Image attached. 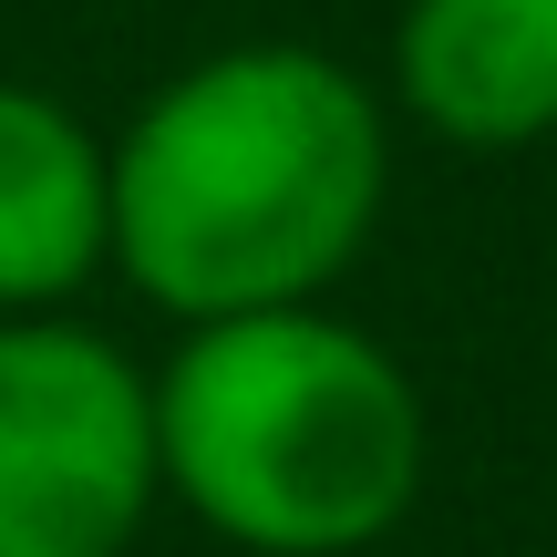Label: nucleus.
<instances>
[{
    "instance_id": "nucleus-1",
    "label": "nucleus",
    "mask_w": 557,
    "mask_h": 557,
    "mask_svg": "<svg viewBox=\"0 0 557 557\" xmlns=\"http://www.w3.org/2000/svg\"><path fill=\"white\" fill-rule=\"evenodd\" d=\"M382 218V114L361 73L299 41L197 62L114 156V259L176 320L289 310L361 259Z\"/></svg>"
},
{
    "instance_id": "nucleus-2",
    "label": "nucleus",
    "mask_w": 557,
    "mask_h": 557,
    "mask_svg": "<svg viewBox=\"0 0 557 557\" xmlns=\"http://www.w3.org/2000/svg\"><path fill=\"white\" fill-rule=\"evenodd\" d=\"M156 475L259 557L372 547L423 485V413L382 341L320 310L197 320L156 393Z\"/></svg>"
},
{
    "instance_id": "nucleus-3",
    "label": "nucleus",
    "mask_w": 557,
    "mask_h": 557,
    "mask_svg": "<svg viewBox=\"0 0 557 557\" xmlns=\"http://www.w3.org/2000/svg\"><path fill=\"white\" fill-rule=\"evenodd\" d=\"M156 485V403L114 341L0 320V557H124Z\"/></svg>"
},
{
    "instance_id": "nucleus-4",
    "label": "nucleus",
    "mask_w": 557,
    "mask_h": 557,
    "mask_svg": "<svg viewBox=\"0 0 557 557\" xmlns=\"http://www.w3.org/2000/svg\"><path fill=\"white\" fill-rule=\"evenodd\" d=\"M393 73L444 145H537L557 124V0H413Z\"/></svg>"
},
{
    "instance_id": "nucleus-5",
    "label": "nucleus",
    "mask_w": 557,
    "mask_h": 557,
    "mask_svg": "<svg viewBox=\"0 0 557 557\" xmlns=\"http://www.w3.org/2000/svg\"><path fill=\"white\" fill-rule=\"evenodd\" d=\"M114 248V165L52 94L0 83V310L83 289Z\"/></svg>"
}]
</instances>
